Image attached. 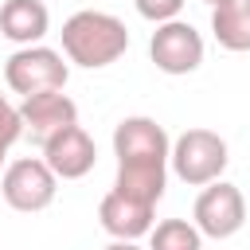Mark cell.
I'll list each match as a JSON object with an SVG mask.
<instances>
[{"label":"cell","instance_id":"10","mask_svg":"<svg viewBox=\"0 0 250 250\" xmlns=\"http://www.w3.org/2000/svg\"><path fill=\"white\" fill-rule=\"evenodd\" d=\"M152 215H156L152 203L129 199V195H121V191H109V195L98 203V223H102V230L113 234V238H133V242H137L141 234L152 230Z\"/></svg>","mask_w":250,"mask_h":250},{"label":"cell","instance_id":"4","mask_svg":"<svg viewBox=\"0 0 250 250\" xmlns=\"http://www.w3.org/2000/svg\"><path fill=\"white\" fill-rule=\"evenodd\" d=\"M55 191H59V176L47 168L43 156H20L4 168L0 176V195L12 211H23V215H35V211H47L55 203Z\"/></svg>","mask_w":250,"mask_h":250},{"label":"cell","instance_id":"12","mask_svg":"<svg viewBox=\"0 0 250 250\" xmlns=\"http://www.w3.org/2000/svg\"><path fill=\"white\" fill-rule=\"evenodd\" d=\"M211 35L227 51H250V0H223L211 8Z\"/></svg>","mask_w":250,"mask_h":250},{"label":"cell","instance_id":"18","mask_svg":"<svg viewBox=\"0 0 250 250\" xmlns=\"http://www.w3.org/2000/svg\"><path fill=\"white\" fill-rule=\"evenodd\" d=\"M203 4H211V8H215V4H223V0H203Z\"/></svg>","mask_w":250,"mask_h":250},{"label":"cell","instance_id":"1","mask_svg":"<svg viewBox=\"0 0 250 250\" xmlns=\"http://www.w3.org/2000/svg\"><path fill=\"white\" fill-rule=\"evenodd\" d=\"M62 55L74 66L98 70L117 62L129 51V27L113 16V12H98V8H82L62 23Z\"/></svg>","mask_w":250,"mask_h":250},{"label":"cell","instance_id":"6","mask_svg":"<svg viewBox=\"0 0 250 250\" xmlns=\"http://www.w3.org/2000/svg\"><path fill=\"white\" fill-rule=\"evenodd\" d=\"M148 59L164 74H191L203 62V35L188 20H164L148 39Z\"/></svg>","mask_w":250,"mask_h":250},{"label":"cell","instance_id":"17","mask_svg":"<svg viewBox=\"0 0 250 250\" xmlns=\"http://www.w3.org/2000/svg\"><path fill=\"white\" fill-rule=\"evenodd\" d=\"M102 250H141V246H137L133 238H113V242H109V246H102Z\"/></svg>","mask_w":250,"mask_h":250},{"label":"cell","instance_id":"14","mask_svg":"<svg viewBox=\"0 0 250 250\" xmlns=\"http://www.w3.org/2000/svg\"><path fill=\"white\" fill-rule=\"evenodd\" d=\"M148 250H203V234L188 219H160L148 230Z\"/></svg>","mask_w":250,"mask_h":250},{"label":"cell","instance_id":"3","mask_svg":"<svg viewBox=\"0 0 250 250\" xmlns=\"http://www.w3.org/2000/svg\"><path fill=\"white\" fill-rule=\"evenodd\" d=\"M66 78H70V66H66V59H62V51L43 47V43L20 47V51L8 55V62H4V82H8V90L20 94V98L47 94V90H62Z\"/></svg>","mask_w":250,"mask_h":250},{"label":"cell","instance_id":"19","mask_svg":"<svg viewBox=\"0 0 250 250\" xmlns=\"http://www.w3.org/2000/svg\"><path fill=\"white\" fill-rule=\"evenodd\" d=\"M4 102H8V98H4V94H0V105H4Z\"/></svg>","mask_w":250,"mask_h":250},{"label":"cell","instance_id":"8","mask_svg":"<svg viewBox=\"0 0 250 250\" xmlns=\"http://www.w3.org/2000/svg\"><path fill=\"white\" fill-rule=\"evenodd\" d=\"M43 160L59 180H82L98 164V148H94V137L74 121L43 141Z\"/></svg>","mask_w":250,"mask_h":250},{"label":"cell","instance_id":"16","mask_svg":"<svg viewBox=\"0 0 250 250\" xmlns=\"http://www.w3.org/2000/svg\"><path fill=\"white\" fill-rule=\"evenodd\" d=\"M133 4H137V12H141L145 20H152V23L180 20V12H184V0H133Z\"/></svg>","mask_w":250,"mask_h":250},{"label":"cell","instance_id":"7","mask_svg":"<svg viewBox=\"0 0 250 250\" xmlns=\"http://www.w3.org/2000/svg\"><path fill=\"white\" fill-rule=\"evenodd\" d=\"M168 133L152 117H125L113 129V156L117 164H160L168 168Z\"/></svg>","mask_w":250,"mask_h":250},{"label":"cell","instance_id":"13","mask_svg":"<svg viewBox=\"0 0 250 250\" xmlns=\"http://www.w3.org/2000/svg\"><path fill=\"white\" fill-rule=\"evenodd\" d=\"M164 184H168V168H160V164H117L113 191L156 207L164 195Z\"/></svg>","mask_w":250,"mask_h":250},{"label":"cell","instance_id":"11","mask_svg":"<svg viewBox=\"0 0 250 250\" xmlns=\"http://www.w3.org/2000/svg\"><path fill=\"white\" fill-rule=\"evenodd\" d=\"M51 27V12L43 0H4L0 4V35L20 43V47H31L47 35Z\"/></svg>","mask_w":250,"mask_h":250},{"label":"cell","instance_id":"9","mask_svg":"<svg viewBox=\"0 0 250 250\" xmlns=\"http://www.w3.org/2000/svg\"><path fill=\"white\" fill-rule=\"evenodd\" d=\"M20 117H23V129L43 145L51 133H59V129H66V125L78 121V105H74L62 90H47V94H31V98H23Z\"/></svg>","mask_w":250,"mask_h":250},{"label":"cell","instance_id":"5","mask_svg":"<svg viewBox=\"0 0 250 250\" xmlns=\"http://www.w3.org/2000/svg\"><path fill=\"white\" fill-rule=\"evenodd\" d=\"M191 223L199 227L203 238H230L242 230L246 223V199L234 184L227 180H211L203 184L195 207H191Z\"/></svg>","mask_w":250,"mask_h":250},{"label":"cell","instance_id":"2","mask_svg":"<svg viewBox=\"0 0 250 250\" xmlns=\"http://www.w3.org/2000/svg\"><path fill=\"white\" fill-rule=\"evenodd\" d=\"M227 141L215 133V129H184L172 148H168V164L172 172L191 184V188H203L211 180H223V168H227Z\"/></svg>","mask_w":250,"mask_h":250},{"label":"cell","instance_id":"15","mask_svg":"<svg viewBox=\"0 0 250 250\" xmlns=\"http://www.w3.org/2000/svg\"><path fill=\"white\" fill-rule=\"evenodd\" d=\"M23 137V117H20V109H12L8 102L0 105V168H4V160H8V148L16 145Z\"/></svg>","mask_w":250,"mask_h":250}]
</instances>
